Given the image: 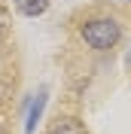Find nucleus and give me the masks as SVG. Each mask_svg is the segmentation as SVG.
<instances>
[{
    "mask_svg": "<svg viewBox=\"0 0 131 134\" xmlns=\"http://www.w3.org/2000/svg\"><path fill=\"white\" fill-rule=\"evenodd\" d=\"M79 37H82V43L89 49L107 52V49H113L116 43L122 40V25L113 15H95V18H85L79 25Z\"/></svg>",
    "mask_w": 131,
    "mask_h": 134,
    "instance_id": "1",
    "label": "nucleus"
},
{
    "mask_svg": "<svg viewBox=\"0 0 131 134\" xmlns=\"http://www.w3.org/2000/svg\"><path fill=\"white\" fill-rule=\"evenodd\" d=\"M46 134H89V131H85V125H82L76 116H58L49 125Z\"/></svg>",
    "mask_w": 131,
    "mask_h": 134,
    "instance_id": "2",
    "label": "nucleus"
},
{
    "mask_svg": "<svg viewBox=\"0 0 131 134\" xmlns=\"http://www.w3.org/2000/svg\"><path fill=\"white\" fill-rule=\"evenodd\" d=\"M43 110H46V88H40L37 100L31 104V113H28V122H25V134H34V131H37V122H40Z\"/></svg>",
    "mask_w": 131,
    "mask_h": 134,
    "instance_id": "3",
    "label": "nucleus"
},
{
    "mask_svg": "<svg viewBox=\"0 0 131 134\" xmlns=\"http://www.w3.org/2000/svg\"><path fill=\"white\" fill-rule=\"evenodd\" d=\"M12 3H15V9L21 15H28V18H37V15H43V12L49 9V0H12Z\"/></svg>",
    "mask_w": 131,
    "mask_h": 134,
    "instance_id": "4",
    "label": "nucleus"
},
{
    "mask_svg": "<svg viewBox=\"0 0 131 134\" xmlns=\"http://www.w3.org/2000/svg\"><path fill=\"white\" fill-rule=\"evenodd\" d=\"M6 34H9V9L0 3V40H3Z\"/></svg>",
    "mask_w": 131,
    "mask_h": 134,
    "instance_id": "5",
    "label": "nucleus"
},
{
    "mask_svg": "<svg viewBox=\"0 0 131 134\" xmlns=\"http://www.w3.org/2000/svg\"><path fill=\"white\" fill-rule=\"evenodd\" d=\"M9 94H12V82H9L6 76H0V104H6Z\"/></svg>",
    "mask_w": 131,
    "mask_h": 134,
    "instance_id": "6",
    "label": "nucleus"
},
{
    "mask_svg": "<svg viewBox=\"0 0 131 134\" xmlns=\"http://www.w3.org/2000/svg\"><path fill=\"white\" fill-rule=\"evenodd\" d=\"M0 134H6V128H3V122H0Z\"/></svg>",
    "mask_w": 131,
    "mask_h": 134,
    "instance_id": "7",
    "label": "nucleus"
},
{
    "mask_svg": "<svg viewBox=\"0 0 131 134\" xmlns=\"http://www.w3.org/2000/svg\"><path fill=\"white\" fill-rule=\"evenodd\" d=\"M128 64H131V52H128Z\"/></svg>",
    "mask_w": 131,
    "mask_h": 134,
    "instance_id": "8",
    "label": "nucleus"
}]
</instances>
